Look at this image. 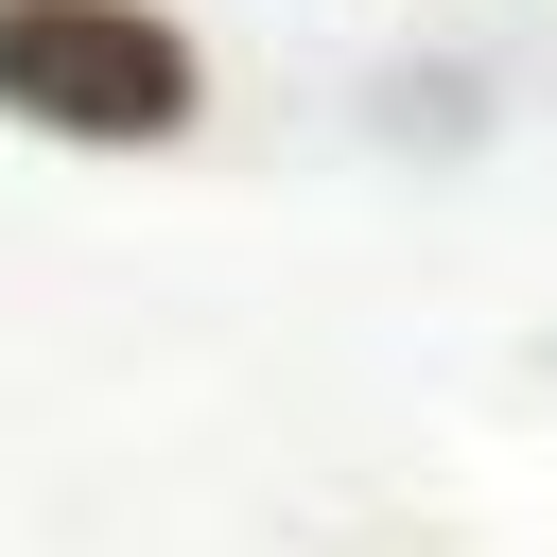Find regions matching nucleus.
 <instances>
[{"label":"nucleus","mask_w":557,"mask_h":557,"mask_svg":"<svg viewBox=\"0 0 557 557\" xmlns=\"http://www.w3.org/2000/svg\"><path fill=\"white\" fill-rule=\"evenodd\" d=\"M0 122L87 157H174L209 122V52L157 0H0Z\"/></svg>","instance_id":"nucleus-1"}]
</instances>
